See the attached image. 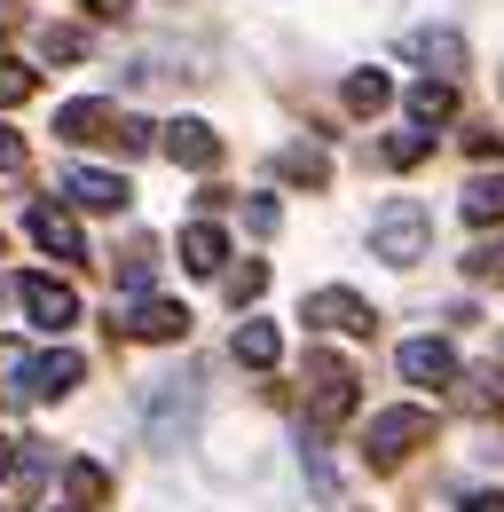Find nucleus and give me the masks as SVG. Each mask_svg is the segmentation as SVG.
I'll return each mask as SVG.
<instances>
[{
	"instance_id": "f257e3e1",
	"label": "nucleus",
	"mask_w": 504,
	"mask_h": 512,
	"mask_svg": "<svg viewBox=\"0 0 504 512\" xmlns=\"http://www.w3.org/2000/svg\"><path fill=\"white\" fill-rule=\"evenodd\" d=\"M56 134L63 142H87V150H150V127L142 119H126L119 103H103V95H87V103H63L56 111Z\"/></svg>"
},
{
	"instance_id": "f03ea898",
	"label": "nucleus",
	"mask_w": 504,
	"mask_h": 512,
	"mask_svg": "<svg viewBox=\"0 0 504 512\" xmlns=\"http://www.w3.org/2000/svg\"><path fill=\"white\" fill-rule=\"evenodd\" d=\"M434 442V410H418V402H402V410H378L371 434H363V449H371V465L386 473V465H402L410 449Z\"/></svg>"
},
{
	"instance_id": "7ed1b4c3",
	"label": "nucleus",
	"mask_w": 504,
	"mask_h": 512,
	"mask_svg": "<svg viewBox=\"0 0 504 512\" xmlns=\"http://www.w3.org/2000/svg\"><path fill=\"white\" fill-rule=\"evenodd\" d=\"M426 237H434V221H426L410 197H394V205L371 221V253L386 260V268H410V260H426Z\"/></svg>"
},
{
	"instance_id": "20e7f679",
	"label": "nucleus",
	"mask_w": 504,
	"mask_h": 512,
	"mask_svg": "<svg viewBox=\"0 0 504 512\" xmlns=\"http://www.w3.org/2000/svg\"><path fill=\"white\" fill-rule=\"evenodd\" d=\"M142 418H150V442L174 449L189 434V418H197V379H158L150 402H142Z\"/></svg>"
},
{
	"instance_id": "39448f33",
	"label": "nucleus",
	"mask_w": 504,
	"mask_h": 512,
	"mask_svg": "<svg viewBox=\"0 0 504 512\" xmlns=\"http://www.w3.org/2000/svg\"><path fill=\"white\" fill-rule=\"evenodd\" d=\"M300 323H315V331H347V339H371V331H378L371 300H363V292H339V284H331V292H308V300H300Z\"/></svg>"
},
{
	"instance_id": "423d86ee",
	"label": "nucleus",
	"mask_w": 504,
	"mask_h": 512,
	"mask_svg": "<svg viewBox=\"0 0 504 512\" xmlns=\"http://www.w3.org/2000/svg\"><path fill=\"white\" fill-rule=\"evenodd\" d=\"M308 418L315 426H339V418H347V410H355V371H347V363H339V355H308Z\"/></svg>"
},
{
	"instance_id": "0eeeda50",
	"label": "nucleus",
	"mask_w": 504,
	"mask_h": 512,
	"mask_svg": "<svg viewBox=\"0 0 504 512\" xmlns=\"http://www.w3.org/2000/svg\"><path fill=\"white\" fill-rule=\"evenodd\" d=\"M24 229H32V245H40L48 260H87V237H79V221L63 213L56 197H40V205L24 213Z\"/></svg>"
},
{
	"instance_id": "6e6552de",
	"label": "nucleus",
	"mask_w": 504,
	"mask_h": 512,
	"mask_svg": "<svg viewBox=\"0 0 504 512\" xmlns=\"http://www.w3.org/2000/svg\"><path fill=\"white\" fill-rule=\"evenodd\" d=\"M16 300H24V316L40 323V331H71V323H79V292L56 284V276H24Z\"/></svg>"
},
{
	"instance_id": "1a4fd4ad",
	"label": "nucleus",
	"mask_w": 504,
	"mask_h": 512,
	"mask_svg": "<svg viewBox=\"0 0 504 512\" xmlns=\"http://www.w3.org/2000/svg\"><path fill=\"white\" fill-rule=\"evenodd\" d=\"M63 197H71V205H79V213H126V182L119 174H103V166H71V174H63Z\"/></svg>"
},
{
	"instance_id": "9d476101",
	"label": "nucleus",
	"mask_w": 504,
	"mask_h": 512,
	"mask_svg": "<svg viewBox=\"0 0 504 512\" xmlns=\"http://www.w3.org/2000/svg\"><path fill=\"white\" fill-rule=\"evenodd\" d=\"M166 158L189 166V174H205V166H221V134L205 127V119H174L166 127Z\"/></svg>"
},
{
	"instance_id": "9b49d317",
	"label": "nucleus",
	"mask_w": 504,
	"mask_h": 512,
	"mask_svg": "<svg viewBox=\"0 0 504 512\" xmlns=\"http://www.w3.org/2000/svg\"><path fill=\"white\" fill-rule=\"evenodd\" d=\"M394 371H402L410 386H449L457 379V355H449L441 339H410V347L394 355Z\"/></svg>"
},
{
	"instance_id": "f8f14e48",
	"label": "nucleus",
	"mask_w": 504,
	"mask_h": 512,
	"mask_svg": "<svg viewBox=\"0 0 504 512\" xmlns=\"http://www.w3.org/2000/svg\"><path fill=\"white\" fill-rule=\"evenodd\" d=\"M119 331H126V339H158V347H166V339H182V331H189V308H174V300H134Z\"/></svg>"
},
{
	"instance_id": "ddd939ff",
	"label": "nucleus",
	"mask_w": 504,
	"mask_h": 512,
	"mask_svg": "<svg viewBox=\"0 0 504 512\" xmlns=\"http://www.w3.org/2000/svg\"><path fill=\"white\" fill-rule=\"evenodd\" d=\"M402 56H418V64H434L449 79V71H465V40L441 32V24H418V32H402Z\"/></svg>"
},
{
	"instance_id": "4468645a",
	"label": "nucleus",
	"mask_w": 504,
	"mask_h": 512,
	"mask_svg": "<svg viewBox=\"0 0 504 512\" xmlns=\"http://www.w3.org/2000/svg\"><path fill=\"white\" fill-rule=\"evenodd\" d=\"M79 379H87V355H79V347H56V355L32 363V394H40V402H63Z\"/></svg>"
},
{
	"instance_id": "2eb2a0df",
	"label": "nucleus",
	"mask_w": 504,
	"mask_h": 512,
	"mask_svg": "<svg viewBox=\"0 0 504 512\" xmlns=\"http://www.w3.org/2000/svg\"><path fill=\"white\" fill-rule=\"evenodd\" d=\"M221 260H229V237H221L213 221H189L182 229V268L189 276H221Z\"/></svg>"
},
{
	"instance_id": "dca6fc26",
	"label": "nucleus",
	"mask_w": 504,
	"mask_h": 512,
	"mask_svg": "<svg viewBox=\"0 0 504 512\" xmlns=\"http://www.w3.org/2000/svg\"><path fill=\"white\" fill-rule=\"evenodd\" d=\"M457 213H465L473 229H497V221H504V174H481V182H465Z\"/></svg>"
},
{
	"instance_id": "f3484780",
	"label": "nucleus",
	"mask_w": 504,
	"mask_h": 512,
	"mask_svg": "<svg viewBox=\"0 0 504 512\" xmlns=\"http://www.w3.org/2000/svg\"><path fill=\"white\" fill-rule=\"evenodd\" d=\"M276 355H284L276 323H237V363H252V371H276Z\"/></svg>"
},
{
	"instance_id": "a211bd4d",
	"label": "nucleus",
	"mask_w": 504,
	"mask_h": 512,
	"mask_svg": "<svg viewBox=\"0 0 504 512\" xmlns=\"http://www.w3.org/2000/svg\"><path fill=\"white\" fill-rule=\"evenodd\" d=\"M449 111H457V87H449V79H418V87H410V119H418V127H441Z\"/></svg>"
},
{
	"instance_id": "6ab92c4d",
	"label": "nucleus",
	"mask_w": 504,
	"mask_h": 512,
	"mask_svg": "<svg viewBox=\"0 0 504 512\" xmlns=\"http://www.w3.org/2000/svg\"><path fill=\"white\" fill-rule=\"evenodd\" d=\"M465 410H481V418H504V371H497V363L465 371Z\"/></svg>"
},
{
	"instance_id": "aec40b11",
	"label": "nucleus",
	"mask_w": 504,
	"mask_h": 512,
	"mask_svg": "<svg viewBox=\"0 0 504 512\" xmlns=\"http://www.w3.org/2000/svg\"><path fill=\"white\" fill-rule=\"evenodd\" d=\"M386 103H394V79H386V71H355V79H347V111H355V119H371Z\"/></svg>"
},
{
	"instance_id": "412c9836",
	"label": "nucleus",
	"mask_w": 504,
	"mask_h": 512,
	"mask_svg": "<svg viewBox=\"0 0 504 512\" xmlns=\"http://www.w3.org/2000/svg\"><path fill=\"white\" fill-rule=\"evenodd\" d=\"M276 174H284V182H323V174H331V166H323V150H308V142H292V150H284V158H276Z\"/></svg>"
},
{
	"instance_id": "4be33fe9",
	"label": "nucleus",
	"mask_w": 504,
	"mask_h": 512,
	"mask_svg": "<svg viewBox=\"0 0 504 512\" xmlns=\"http://www.w3.org/2000/svg\"><path fill=\"white\" fill-rule=\"evenodd\" d=\"M150 276H158V245H150V237H134V245H126V260H119V284H126V292H142Z\"/></svg>"
},
{
	"instance_id": "5701e85b",
	"label": "nucleus",
	"mask_w": 504,
	"mask_h": 512,
	"mask_svg": "<svg viewBox=\"0 0 504 512\" xmlns=\"http://www.w3.org/2000/svg\"><path fill=\"white\" fill-rule=\"evenodd\" d=\"M63 481H71V497H79V505H103V497H111V473H103L95 457H79V465H71Z\"/></svg>"
},
{
	"instance_id": "b1692460",
	"label": "nucleus",
	"mask_w": 504,
	"mask_h": 512,
	"mask_svg": "<svg viewBox=\"0 0 504 512\" xmlns=\"http://www.w3.org/2000/svg\"><path fill=\"white\" fill-rule=\"evenodd\" d=\"M465 276H473V284H504V237L473 245V253H465Z\"/></svg>"
},
{
	"instance_id": "393cba45",
	"label": "nucleus",
	"mask_w": 504,
	"mask_h": 512,
	"mask_svg": "<svg viewBox=\"0 0 504 512\" xmlns=\"http://www.w3.org/2000/svg\"><path fill=\"white\" fill-rule=\"evenodd\" d=\"M32 95V64H16V56H0V111H16Z\"/></svg>"
},
{
	"instance_id": "a878e982",
	"label": "nucleus",
	"mask_w": 504,
	"mask_h": 512,
	"mask_svg": "<svg viewBox=\"0 0 504 512\" xmlns=\"http://www.w3.org/2000/svg\"><path fill=\"white\" fill-rule=\"evenodd\" d=\"M79 48H87V40H79L71 24H56V32H40V56H48V64H71Z\"/></svg>"
},
{
	"instance_id": "bb28decb",
	"label": "nucleus",
	"mask_w": 504,
	"mask_h": 512,
	"mask_svg": "<svg viewBox=\"0 0 504 512\" xmlns=\"http://www.w3.org/2000/svg\"><path fill=\"white\" fill-rule=\"evenodd\" d=\"M260 284H268V268H260V260L229 268V300H237V308H245V300H260Z\"/></svg>"
},
{
	"instance_id": "cd10ccee",
	"label": "nucleus",
	"mask_w": 504,
	"mask_h": 512,
	"mask_svg": "<svg viewBox=\"0 0 504 512\" xmlns=\"http://www.w3.org/2000/svg\"><path fill=\"white\" fill-rule=\"evenodd\" d=\"M426 150H434L426 134H394V142H386V166H426Z\"/></svg>"
},
{
	"instance_id": "c85d7f7f",
	"label": "nucleus",
	"mask_w": 504,
	"mask_h": 512,
	"mask_svg": "<svg viewBox=\"0 0 504 512\" xmlns=\"http://www.w3.org/2000/svg\"><path fill=\"white\" fill-rule=\"evenodd\" d=\"M0 174H24V134L0 119Z\"/></svg>"
},
{
	"instance_id": "c756f323",
	"label": "nucleus",
	"mask_w": 504,
	"mask_h": 512,
	"mask_svg": "<svg viewBox=\"0 0 504 512\" xmlns=\"http://www.w3.org/2000/svg\"><path fill=\"white\" fill-rule=\"evenodd\" d=\"M465 150H473V158H504V134L497 127H465Z\"/></svg>"
},
{
	"instance_id": "7c9ffc66",
	"label": "nucleus",
	"mask_w": 504,
	"mask_h": 512,
	"mask_svg": "<svg viewBox=\"0 0 504 512\" xmlns=\"http://www.w3.org/2000/svg\"><path fill=\"white\" fill-rule=\"evenodd\" d=\"M245 229H252V237H268V229H276V205H268V197H252V205H245Z\"/></svg>"
},
{
	"instance_id": "2f4dec72",
	"label": "nucleus",
	"mask_w": 504,
	"mask_h": 512,
	"mask_svg": "<svg viewBox=\"0 0 504 512\" xmlns=\"http://www.w3.org/2000/svg\"><path fill=\"white\" fill-rule=\"evenodd\" d=\"M79 8H87V16H103V24H119V16L134 8V0H79Z\"/></svg>"
},
{
	"instance_id": "473e14b6",
	"label": "nucleus",
	"mask_w": 504,
	"mask_h": 512,
	"mask_svg": "<svg viewBox=\"0 0 504 512\" xmlns=\"http://www.w3.org/2000/svg\"><path fill=\"white\" fill-rule=\"evenodd\" d=\"M465 512H504V497H473V505H465Z\"/></svg>"
},
{
	"instance_id": "72a5a7b5",
	"label": "nucleus",
	"mask_w": 504,
	"mask_h": 512,
	"mask_svg": "<svg viewBox=\"0 0 504 512\" xmlns=\"http://www.w3.org/2000/svg\"><path fill=\"white\" fill-rule=\"evenodd\" d=\"M0 473H16V457H8V442H0Z\"/></svg>"
}]
</instances>
